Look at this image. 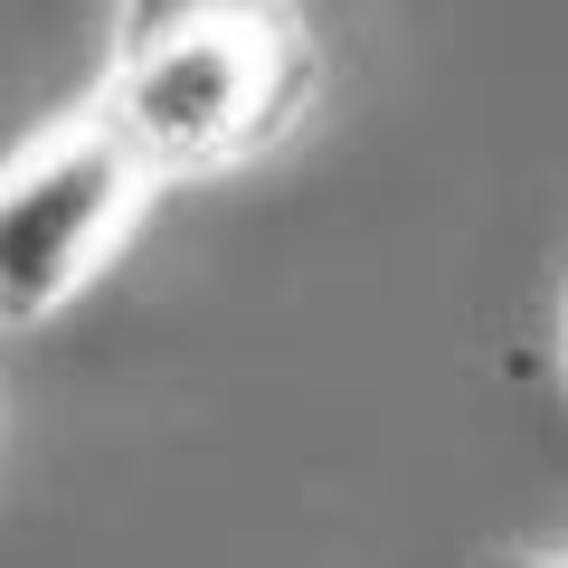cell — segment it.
<instances>
[{
    "label": "cell",
    "mask_w": 568,
    "mask_h": 568,
    "mask_svg": "<svg viewBox=\"0 0 568 568\" xmlns=\"http://www.w3.org/2000/svg\"><path fill=\"white\" fill-rule=\"evenodd\" d=\"M474 568H568V540H511V549H493Z\"/></svg>",
    "instance_id": "3957f363"
},
{
    "label": "cell",
    "mask_w": 568,
    "mask_h": 568,
    "mask_svg": "<svg viewBox=\"0 0 568 568\" xmlns=\"http://www.w3.org/2000/svg\"><path fill=\"white\" fill-rule=\"evenodd\" d=\"M549 351H559V379H568V284H559V323H549Z\"/></svg>",
    "instance_id": "277c9868"
},
{
    "label": "cell",
    "mask_w": 568,
    "mask_h": 568,
    "mask_svg": "<svg viewBox=\"0 0 568 568\" xmlns=\"http://www.w3.org/2000/svg\"><path fill=\"white\" fill-rule=\"evenodd\" d=\"M0 455H10V407H0Z\"/></svg>",
    "instance_id": "5b68a950"
},
{
    "label": "cell",
    "mask_w": 568,
    "mask_h": 568,
    "mask_svg": "<svg viewBox=\"0 0 568 568\" xmlns=\"http://www.w3.org/2000/svg\"><path fill=\"white\" fill-rule=\"evenodd\" d=\"M162 181L95 95H67L0 152V332L77 313L152 227Z\"/></svg>",
    "instance_id": "7a4b0ae2"
},
{
    "label": "cell",
    "mask_w": 568,
    "mask_h": 568,
    "mask_svg": "<svg viewBox=\"0 0 568 568\" xmlns=\"http://www.w3.org/2000/svg\"><path fill=\"white\" fill-rule=\"evenodd\" d=\"M332 85L304 0H123L85 95L114 114L162 190L275 162Z\"/></svg>",
    "instance_id": "6da1fadb"
}]
</instances>
